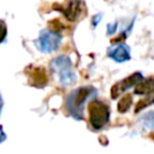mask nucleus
I'll use <instances>...</instances> for the list:
<instances>
[{"label": "nucleus", "instance_id": "nucleus-11", "mask_svg": "<svg viewBox=\"0 0 154 154\" xmlns=\"http://www.w3.org/2000/svg\"><path fill=\"white\" fill-rule=\"evenodd\" d=\"M141 125L143 129L153 131L154 130V111H149L146 112L142 117H141Z\"/></svg>", "mask_w": 154, "mask_h": 154}, {"label": "nucleus", "instance_id": "nucleus-13", "mask_svg": "<svg viewBox=\"0 0 154 154\" xmlns=\"http://www.w3.org/2000/svg\"><path fill=\"white\" fill-rule=\"evenodd\" d=\"M117 28H118L117 22H116V23H109V24H107V34H108V35L114 34L116 30H117Z\"/></svg>", "mask_w": 154, "mask_h": 154}, {"label": "nucleus", "instance_id": "nucleus-14", "mask_svg": "<svg viewBox=\"0 0 154 154\" xmlns=\"http://www.w3.org/2000/svg\"><path fill=\"white\" fill-rule=\"evenodd\" d=\"M101 18H102V16H101V14H97V17H96V16H94V17H93V20H91L93 26H96V25L99 24V22L101 20Z\"/></svg>", "mask_w": 154, "mask_h": 154}, {"label": "nucleus", "instance_id": "nucleus-3", "mask_svg": "<svg viewBox=\"0 0 154 154\" xmlns=\"http://www.w3.org/2000/svg\"><path fill=\"white\" fill-rule=\"evenodd\" d=\"M51 69L58 75L63 85H71L76 82V75L72 71V64L67 55H58L51 61Z\"/></svg>", "mask_w": 154, "mask_h": 154}, {"label": "nucleus", "instance_id": "nucleus-2", "mask_svg": "<svg viewBox=\"0 0 154 154\" xmlns=\"http://www.w3.org/2000/svg\"><path fill=\"white\" fill-rule=\"evenodd\" d=\"M109 107L100 100H90L88 103V120L93 130H101L109 122Z\"/></svg>", "mask_w": 154, "mask_h": 154}, {"label": "nucleus", "instance_id": "nucleus-7", "mask_svg": "<svg viewBox=\"0 0 154 154\" xmlns=\"http://www.w3.org/2000/svg\"><path fill=\"white\" fill-rule=\"evenodd\" d=\"M26 75H28V81L32 87L43 88L48 82L47 71H46V69L43 66L30 65L26 69Z\"/></svg>", "mask_w": 154, "mask_h": 154}, {"label": "nucleus", "instance_id": "nucleus-8", "mask_svg": "<svg viewBox=\"0 0 154 154\" xmlns=\"http://www.w3.org/2000/svg\"><path fill=\"white\" fill-rule=\"evenodd\" d=\"M107 55L116 63H125L130 59V48L125 43L113 45L108 48Z\"/></svg>", "mask_w": 154, "mask_h": 154}, {"label": "nucleus", "instance_id": "nucleus-6", "mask_svg": "<svg viewBox=\"0 0 154 154\" xmlns=\"http://www.w3.org/2000/svg\"><path fill=\"white\" fill-rule=\"evenodd\" d=\"M143 79V75L141 72H134L130 76H128L126 78L117 82L116 84L112 85L111 88V97L113 100L118 99L123 93H125L128 89L135 87L137 83H140Z\"/></svg>", "mask_w": 154, "mask_h": 154}, {"label": "nucleus", "instance_id": "nucleus-4", "mask_svg": "<svg viewBox=\"0 0 154 154\" xmlns=\"http://www.w3.org/2000/svg\"><path fill=\"white\" fill-rule=\"evenodd\" d=\"M61 40H63V36L60 32H57L48 28V29H43L40 31L38 37L34 41V43L41 53L48 54L59 48Z\"/></svg>", "mask_w": 154, "mask_h": 154}, {"label": "nucleus", "instance_id": "nucleus-9", "mask_svg": "<svg viewBox=\"0 0 154 154\" xmlns=\"http://www.w3.org/2000/svg\"><path fill=\"white\" fill-rule=\"evenodd\" d=\"M152 91H154V77L143 78L140 83L135 85V94L136 95H148Z\"/></svg>", "mask_w": 154, "mask_h": 154}, {"label": "nucleus", "instance_id": "nucleus-15", "mask_svg": "<svg viewBox=\"0 0 154 154\" xmlns=\"http://www.w3.org/2000/svg\"><path fill=\"white\" fill-rule=\"evenodd\" d=\"M152 102H154V96H153V99H152Z\"/></svg>", "mask_w": 154, "mask_h": 154}, {"label": "nucleus", "instance_id": "nucleus-5", "mask_svg": "<svg viewBox=\"0 0 154 154\" xmlns=\"http://www.w3.org/2000/svg\"><path fill=\"white\" fill-rule=\"evenodd\" d=\"M54 10L61 12L64 17L70 22H76L84 16L85 7L83 0H67L63 4H54Z\"/></svg>", "mask_w": 154, "mask_h": 154}, {"label": "nucleus", "instance_id": "nucleus-10", "mask_svg": "<svg viewBox=\"0 0 154 154\" xmlns=\"http://www.w3.org/2000/svg\"><path fill=\"white\" fill-rule=\"evenodd\" d=\"M131 105H132V95L131 94H125L119 99L118 105H117V109H118L119 113H125V112L129 111Z\"/></svg>", "mask_w": 154, "mask_h": 154}, {"label": "nucleus", "instance_id": "nucleus-12", "mask_svg": "<svg viewBox=\"0 0 154 154\" xmlns=\"http://www.w3.org/2000/svg\"><path fill=\"white\" fill-rule=\"evenodd\" d=\"M48 28L49 29H52V30H54V31H57V32H60L61 34V30L63 29H65V25L59 20V19H52L49 23H48Z\"/></svg>", "mask_w": 154, "mask_h": 154}, {"label": "nucleus", "instance_id": "nucleus-1", "mask_svg": "<svg viewBox=\"0 0 154 154\" xmlns=\"http://www.w3.org/2000/svg\"><path fill=\"white\" fill-rule=\"evenodd\" d=\"M96 94H97L96 89L91 85H84L72 90L66 96V109L75 119L77 120L83 119V111L85 102L89 99H93Z\"/></svg>", "mask_w": 154, "mask_h": 154}]
</instances>
